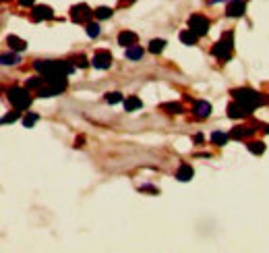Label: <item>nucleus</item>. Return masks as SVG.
<instances>
[{
    "label": "nucleus",
    "instance_id": "nucleus-1",
    "mask_svg": "<svg viewBox=\"0 0 269 253\" xmlns=\"http://www.w3.org/2000/svg\"><path fill=\"white\" fill-rule=\"evenodd\" d=\"M33 66H36V71L40 75H44L46 79L56 77V75H73L75 68H77L68 61H36Z\"/></svg>",
    "mask_w": 269,
    "mask_h": 253
},
{
    "label": "nucleus",
    "instance_id": "nucleus-2",
    "mask_svg": "<svg viewBox=\"0 0 269 253\" xmlns=\"http://www.w3.org/2000/svg\"><path fill=\"white\" fill-rule=\"evenodd\" d=\"M6 98L17 110H27L31 106V96L27 87H10L6 91Z\"/></svg>",
    "mask_w": 269,
    "mask_h": 253
},
{
    "label": "nucleus",
    "instance_id": "nucleus-3",
    "mask_svg": "<svg viewBox=\"0 0 269 253\" xmlns=\"http://www.w3.org/2000/svg\"><path fill=\"white\" fill-rule=\"evenodd\" d=\"M232 96H234V100H238V102H242V104H247L249 108H257L259 104H263V96L259 94V91L249 89V87L232 89Z\"/></svg>",
    "mask_w": 269,
    "mask_h": 253
},
{
    "label": "nucleus",
    "instance_id": "nucleus-4",
    "mask_svg": "<svg viewBox=\"0 0 269 253\" xmlns=\"http://www.w3.org/2000/svg\"><path fill=\"white\" fill-rule=\"evenodd\" d=\"M232 50H234V33L228 31V33H224V36L219 38V42L212 48V54L215 56V59H219V61H228L232 56Z\"/></svg>",
    "mask_w": 269,
    "mask_h": 253
},
{
    "label": "nucleus",
    "instance_id": "nucleus-5",
    "mask_svg": "<svg viewBox=\"0 0 269 253\" xmlns=\"http://www.w3.org/2000/svg\"><path fill=\"white\" fill-rule=\"evenodd\" d=\"M189 29H193L199 38L207 36V31H209V19L203 17V15H199V13L191 15L189 17Z\"/></svg>",
    "mask_w": 269,
    "mask_h": 253
},
{
    "label": "nucleus",
    "instance_id": "nucleus-6",
    "mask_svg": "<svg viewBox=\"0 0 269 253\" xmlns=\"http://www.w3.org/2000/svg\"><path fill=\"white\" fill-rule=\"evenodd\" d=\"M91 17H96V13H93L87 4H77L71 8V19L75 23H89Z\"/></svg>",
    "mask_w": 269,
    "mask_h": 253
},
{
    "label": "nucleus",
    "instance_id": "nucleus-7",
    "mask_svg": "<svg viewBox=\"0 0 269 253\" xmlns=\"http://www.w3.org/2000/svg\"><path fill=\"white\" fill-rule=\"evenodd\" d=\"M93 68H100V71H106V68L112 66V54L108 50H100L93 54V61H91Z\"/></svg>",
    "mask_w": 269,
    "mask_h": 253
},
{
    "label": "nucleus",
    "instance_id": "nucleus-8",
    "mask_svg": "<svg viewBox=\"0 0 269 253\" xmlns=\"http://www.w3.org/2000/svg\"><path fill=\"white\" fill-rule=\"evenodd\" d=\"M251 112H253V108H249L247 104H242V102H238V100H234L228 106V117L230 119H244V117H249Z\"/></svg>",
    "mask_w": 269,
    "mask_h": 253
},
{
    "label": "nucleus",
    "instance_id": "nucleus-9",
    "mask_svg": "<svg viewBox=\"0 0 269 253\" xmlns=\"http://www.w3.org/2000/svg\"><path fill=\"white\" fill-rule=\"evenodd\" d=\"M54 19V10L46 4H38L31 8V21L33 23H40V21H50Z\"/></svg>",
    "mask_w": 269,
    "mask_h": 253
},
{
    "label": "nucleus",
    "instance_id": "nucleus-10",
    "mask_svg": "<svg viewBox=\"0 0 269 253\" xmlns=\"http://www.w3.org/2000/svg\"><path fill=\"white\" fill-rule=\"evenodd\" d=\"M247 10V2L244 0H230L226 4V15L228 17H242Z\"/></svg>",
    "mask_w": 269,
    "mask_h": 253
},
{
    "label": "nucleus",
    "instance_id": "nucleus-11",
    "mask_svg": "<svg viewBox=\"0 0 269 253\" xmlns=\"http://www.w3.org/2000/svg\"><path fill=\"white\" fill-rule=\"evenodd\" d=\"M193 112H195V117L197 119H207L209 114H212V104L209 102H195V108H193Z\"/></svg>",
    "mask_w": 269,
    "mask_h": 253
},
{
    "label": "nucleus",
    "instance_id": "nucleus-12",
    "mask_svg": "<svg viewBox=\"0 0 269 253\" xmlns=\"http://www.w3.org/2000/svg\"><path fill=\"white\" fill-rule=\"evenodd\" d=\"M137 40L139 38H137L135 31H122V33H118V44L124 46V48H128V46H135Z\"/></svg>",
    "mask_w": 269,
    "mask_h": 253
},
{
    "label": "nucleus",
    "instance_id": "nucleus-13",
    "mask_svg": "<svg viewBox=\"0 0 269 253\" xmlns=\"http://www.w3.org/2000/svg\"><path fill=\"white\" fill-rule=\"evenodd\" d=\"M6 44H8V48L15 50V52H23V50L27 48V42L21 40V38H17V36H8V38H6Z\"/></svg>",
    "mask_w": 269,
    "mask_h": 253
},
{
    "label": "nucleus",
    "instance_id": "nucleus-14",
    "mask_svg": "<svg viewBox=\"0 0 269 253\" xmlns=\"http://www.w3.org/2000/svg\"><path fill=\"white\" fill-rule=\"evenodd\" d=\"M193 175H195L193 166L184 162V164H180V168H178V172H176V179H178V181H182V183H186V181H191V179H193Z\"/></svg>",
    "mask_w": 269,
    "mask_h": 253
},
{
    "label": "nucleus",
    "instance_id": "nucleus-15",
    "mask_svg": "<svg viewBox=\"0 0 269 253\" xmlns=\"http://www.w3.org/2000/svg\"><path fill=\"white\" fill-rule=\"evenodd\" d=\"M253 133H255L253 126H236V129L230 133V137L232 139H247V137H251Z\"/></svg>",
    "mask_w": 269,
    "mask_h": 253
},
{
    "label": "nucleus",
    "instance_id": "nucleus-16",
    "mask_svg": "<svg viewBox=\"0 0 269 253\" xmlns=\"http://www.w3.org/2000/svg\"><path fill=\"white\" fill-rule=\"evenodd\" d=\"M124 56H126L128 61H141L143 59V48H141V46H137V44L135 46H128Z\"/></svg>",
    "mask_w": 269,
    "mask_h": 253
},
{
    "label": "nucleus",
    "instance_id": "nucleus-17",
    "mask_svg": "<svg viewBox=\"0 0 269 253\" xmlns=\"http://www.w3.org/2000/svg\"><path fill=\"white\" fill-rule=\"evenodd\" d=\"M180 42L184 46H195L199 42V36H197L193 29H184V31H180Z\"/></svg>",
    "mask_w": 269,
    "mask_h": 253
},
{
    "label": "nucleus",
    "instance_id": "nucleus-18",
    "mask_svg": "<svg viewBox=\"0 0 269 253\" xmlns=\"http://www.w3.org/2000/svg\"><path fill=\"white\" fill-rule=\"evenodd\" d=\"M143 106V102L139 100L137 96H128L126 100H124V108H126V112H135V110H139Z\"/></svg>",
    "mask_w": 269,
    "mask_h": 253
},
{
    "label": "nucleus",
    "instance_id": "nucleus-19",
    "mask_svg": "<svg viewBox=\"0 0 269 253\" xmlns=\"http://www.w3.org/2000/svg\"><path fill=\"white\" fill-rule=\"evenodd\" d=\"M46 85V77L42 75V77H31V79H27V83H25V87L27 89H42Z\"/></svg>",
    "mask_w": 269,
    "mask_h": 253
},
{
    "label": "nucleus",
    "instance_id": "nucleus-20",
    "mask_svg": "<svg viewBox=\"0 0 269 253\" xmlns=\"http://www.w3.org/2000/svg\"><path fill=\"white\" fill-rule=\"evenodd\" d=\"M228 139H230V135L221 133V131H214V133H212V141H214V145H226Z\"/></svg>",
    "mask_w": 269,
    "mask_h": 253
},
{
    "label": "nucleus",
    "instance_id": "nucleus-21",
    "mask_svg": "<svg viewBox=\"0 0 269 253\" xmlns=\"http://www.w3.org/2000/svg\"><path fill=\"white\" fill-rule=\"evenodd\" d=\"M163 48H166V40H151L149 42V52L151 54H160Z\"/></svg>",
    "mask_w": 269,
    "mask_h": 253
},
{
    "label": "nucleus",
    "instance_id": "nucleus-22",
    "mask_svg": "<svg viewBox=\"0 0 269 253\" xmlns=\"http://www.w3.org/2000/svg\"><path fill=\"white\" fill-rule=\"evenodd\" d=\"M161 110L168 112V114H180V112H182V106L178 104V102H168V104L161 106Z\"/></svg>",
    "mask_w": 269,
    "mask_h": 253
},
{
    "label": "nucleus",
    "instance_id": "nucleus-23",
    "mask_svg": "<svg viewBox=\"0 0 269 253\" xmlns=\"http://www.w3.org/2000/svg\"><path fill=\"white\" fill-rule=\"evenodd\" d=\"M247 147H249V152L255 154V156H259V154L265 152V143H263V141H249Z\"/></svg>",
    "mask_w": 269,
    "mask_h": 253
},
{
    "label": "nucleus",
    "instance_id": "nucleus-24",
    "mask_svg": "<svg viewBox=\"0 0 269 253\" xmlns=\"http://www.w3.org/2000/svg\"><path fill=\"white\" fill-rule=\"evenodd\" d=\"M100 29H102V27L98 25V23H91V21L85 23V31H87L89 38H98V36H100Z\"/></svg>",
    "mask_w": 269,
    "mask_h": 253
},
{
    "label": "nucleus",
    "instance_id": "nucleus-25",
    "mask_svg": "<svg viewBox=\"0 0 269 253\" xmlns=\"http://www.w3.org/2000/svg\"><path fill=\"white\" fill-rule=\"evenodd\" d=\"M96 19H110L112 17V8H108V6H98L96 10Z\"/></svg>",
    "mask_w": 269,
    "mask_h": 253
},
{
    "label": "nucleus",
    "instance_id": "nucleus-26",
    "mask_svg": "<svg viewBox=\"0 0 269 253\" xmlns=\"http://www.w3.org/2000/svg\"><path fill=\"white\" fill-rule=\"evenodd\" d=\"M38 121H40V117H38L36 112H29V114H25V117H23V125H25L27 129H29V126H33V125H36Z\"/></svg>",
    "mask_w": 269,
    "mask_h": 253
},
{
    "label": "nucleus",
    "instance_id": "nucleus-27",
    "mask_svg": "<svg viewBox=\"0 0 269 253\" xmlns=\"http://www.w3.org/2000/svg\"><path fill=\"white\" fill-rule=\"evenodd\" d=\"M19 63V54H15V50L13 52H6V54H2V64H17Z\"/></svg>",
    "mask_w": 269,
    "mask_h": 253
},
{
    "label": "nucleus",
    "instance_id": "nucleus-28",
    "mask_svg": "<svg viewBox=\"0 0 269 253\" xmlns=\"http://www.w3.org/2000/svg\"><path fill=\"white\" fill-rule=\"evenodd\" d=\"M106 102L108 104H118V102H122V94L120 91H110V94H106Z\"/></svg>",
    "mask_w": 269,
    "mask_h": 253
},
{
    "label": "nucleus",
    "instance_id": "nucleus-29",
    "mask_svg": "<svg viewBox=\"0 0 269 253\" xmlns=\"http://www.w3.org/2000/svg\"><path fill=\"white\" fill-rule=\"evenodd\" d=\"M71 63H73L75 66H79V68H85V66L89 64V63H87V59H85V56H83V54H79V56H75V59H73Z\"/></svg>",
    "mask_w": 269,
    "mask_h": 253
},
{
    "label": "nucleus",
    "instance_id": "nucleus-30",
    "mask_svg": "<svg viewBox=\"0 0 269 253\" xmlns=\"http://www.w3.org/2000/svg\"><path fill=\"white\" fill-rule=\"evenodd\" d=\"M15 121H19V110H17V108H15V112L4 114V117H2V123H4V125H8V123H15Z\"/></svg>",
    "mask_w": 269,
    "mask_h": 253
},
{
    "label": "nucleus",
    "instance_id": "nucleus-31",
    "mask_svg": "<svg viewBox=\"0 0 269 253\" xmlns=\"http://www.w3.org/2000/svg\"><path fill=\"white\" fill-rule=\"evenodd\" d=\"M33 2H36V0H19V4H21L23 8H27V6H33Z\"/></svg>",
    "mask_w": 269,
    "mask_h": 253
},
{
    "label": "nucleus",
    "instance_id": "nucleus-32",
    "mask_svg": "<svg viewBox=\"0 0 269 253\" xmlns=\"http://www.w3.org/2000/svg\"><path fill=\"white\" fill-rule=\"evenodd\" d=\"M212 4H217V2H230V0H209Z\"/></svg>",
    "mask_w": 269,
    "mask_h": 253
},
{
    "label": "nucleus",
    "instance_id": "nucleus-33",
    "mask_svg": "<svg viewBox=\"0 0 269 253\" xmlns=\"http://www.w3.org/2000/svg\"><path fill=\"white\" fill-rule=\"evenodd\" d=\"M265 133H269V125H267V126H265Z\"/></svg>",
    "mask_w": 269,
    "mask_h": 253
}]
</instances>
